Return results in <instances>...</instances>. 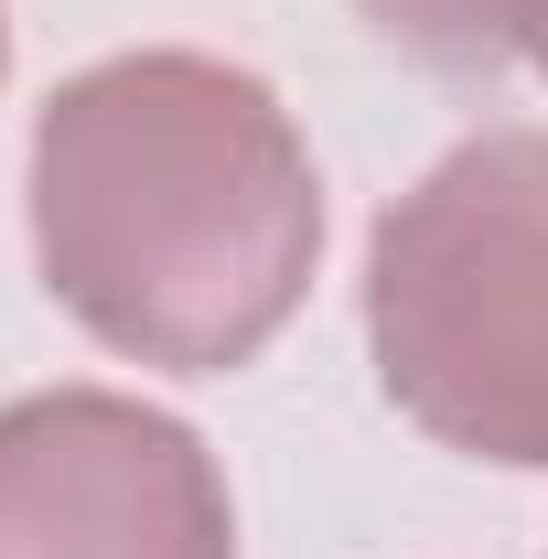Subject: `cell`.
Segmentation results:
<instances>
[{
	"mask_svg": "<svg viewBox=\"0 0 548 559\" xmlns=\"http://www.w3.org/2000/svg\"><path fill=\"white\" fill-rule=\"evenodd\" d=\"M0 559H237V506L172 409L44 388L0 409Z\"/></svg>",
	"mask_w": 548,
	"mask_h": 559,
	"instance_id": "cell-3",
	"label": "cell"
},
{
	"mask_svg": "<svg viewBox=\"0 0 548 559\" xmlns=\"http://www.w3.org/2000/svg\"><path fill=\"white\" fill-rule=\"evenodd\" d=\"M33 270L130 366L226 377L301 312L323 173L226 55H108L65 75L22 162Z\"/></svg>",
	"mask_w": 548,
	"mask_h": 559,
	"instance_id": "cell-1",
	"label": "cell"
},
{
	"mask_svg": "<svg viewBox=\"0 0 548 559\" xmlns=\"http://www.w3.org/2000/svg\"><path fill=\"white\" fill-rule=\"evenodd\" d=\"M0 66H11V22H0Z\"/></svg>",
	"mask_w": 548,
	"mask_h": 559,
	"instance_id": "cell-5",
	"label": "cell"
},
{
	"mask_svg": "<svg viewBox=\"0 0 548 559\" xmlns=\"http://www.w3.org/2000/svg\"><path fill=\"white\" fill-rule=\"evenodd\" d=\"M366 345L441 452L548 474V130L463 140L377 215Z\"/></svg>",
	"mask_w": 548,
	"mask_h": 559,
	"instance_id": "cell-2",
	"label": "cell"
},
{
	"mask_svg": "<svg viewBox=\"0 0 548 559\" xmlns=\"http://www.w3.org/2000/svg\"><path fill=\"white\" fill-rule=\"evenodd\" d=\"M398 55L441 75H495V66H527L548 86V0H355Z\"/></svg>",
	"mask_w": 548,
	"mask_h": 559,
	"instance_id": "cell-4",
	"label": "cell"
}]
</instances>
